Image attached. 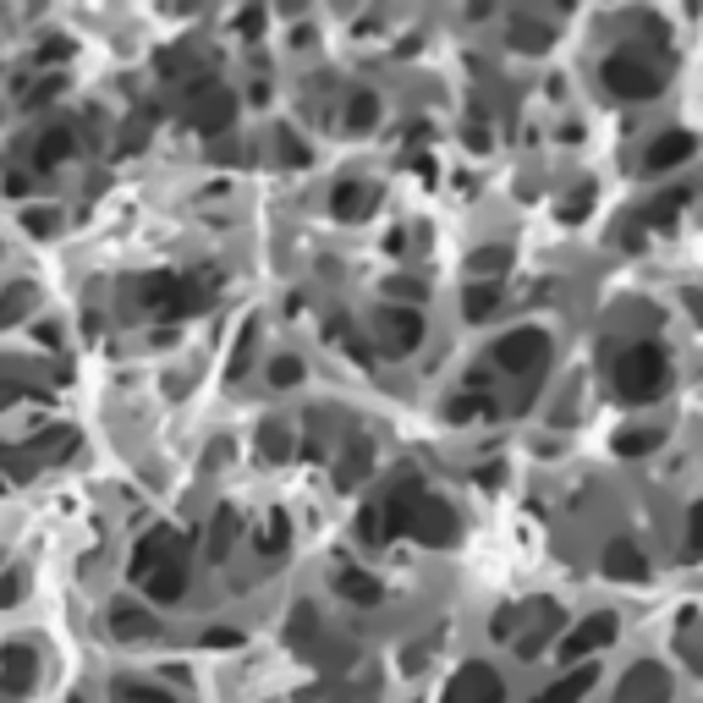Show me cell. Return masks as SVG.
<instances>
[{
    "instance_id": "38",
    "label": "cell",
    "mask_w": 703,
    "mask_h": 703,
    "mask_svg": "<svg viewBox=\"0 0 703 703\" xmlns=\"http://www.w3.org/2000/svg\"><path fill=\"white\" fill-rule=\"evenodd\" d=\"M358 528H364V539H369V544H380V539H385V517H380V506H369V511L358 517Z\"/></svg>"
},
{
    "instance_id": "15",
    "label": "cell",
    "mask_w": 703,
    "mask_h": 703,
    "mask_svg": "<svg viewBox=\"0 0 703 703\" xmlns=\"http://www.w3.org/2000/svg\"><path fill=\"white\" fill-rule=\"evenodd\" d=\"M165 555H176V533L171 528H154V533H143L138 539V550H132V583H143Z\"/></svg>"
},
{
    "instance_id": "27",
    "label": "cell",
    "mask_w": 703,
    "mask_h": 703,
    "mask_svg": "<svg viewBox=\"0 0 703 703\" xmlns=\"http://www.w3.org/2000/svg\"><path fill=\"white\" fill-rule=\"evenodd\" d=\"M231 539H237V511H215V522H209V561H226Z\"/></svg>"
},
{
    "instance_id": "4",
    "label": "cell",
    "mask_w": 703,
    "mask_h": 703,
    "mask_svg": "<svg viewBox=\"0 0 703 703\" xmlns=\"http://www.w3.org/2000/svg\"><path fill=\"white\" fill-rule=\"evenodd\" d=\"M599 78H604V89H610L615 100H654V94H659V72H654L643 56H632V50H615V56L599 67Z\"/></svg>"
},
{
    "instance_id": "9",
    "label": "cell",
    "mask_w": 703,
    "mask_h": 703,
    "mask_svg": "<svg viewBox=\"0 0 703 703\" xmlns=\"http://www.w3.org/2000/svg\"><path fill=\"white\" fill-rule=\"evenodd\" d=\"M440 703H506V681L489 665H468V670H457V681L446 687Z\"/></svg>"
},
{
    "instance_id": "8",
    "label": "cell",
    "mask_w": 703,
    "mask_h": 703,
    "mask_svg": "<svg viewBox=\"0 0 703 703\" xmlns=\"http://www.w3.org/2000/svg\"><path fill=\"white\" fill-rule=\"evenodd\" d=\"M604 643H615V615H583V621L561 637V659H566V665H583V659L599 654Z\"/></svg>"
},
{
    "instance_id": "26",
    "label": "cell",
    "mask_w": 703,
    "mask_h": 703,
    "mask_svg": "<svg viewBox=\"0 0 703 703\" xmlns=\"http://www.w3.org/2000/svg\"><path fill=\"white\" fill-rule=\"evenodd\" d=\"M506 264H511V247H500V242H495V247H479V253H473V280L484 286V280H495Z\"/></svg>"
},
{
    "instance_id": "31",
    "label": "cell",
    "mask_w": 703,
    "mask_h": 703,
    "mask_svg": "<svg viewBox=\"0 0 703 703\" xmlns=\"http://www.w3.org/2000/svg\"><path fill=\"white\" fill-rule=\"evenodd\" d=\"M23 226H28V237H56L61 231V215L56 209H23Z\"/></svg>"
},
{
    "instance_id": "21",
    "label": "cell",
    "mask_w": 703,
    "mask_h": 703,
    "mask_svg": "<svg viewBox=\"0 0 703 703\" xmlns=\"http://www.w3.org/2000/svg\"><path fill=\"white\" fill-rule=\"evenodd\" d=\"M380 122V100L369 94V89H352V100H346V127L352 132H369Z\"/></svg>"
},
{
    "instance_id": "2",
    "label": "cell",
    "mask_w": 703,
    "mask_h": 703,
    "mask_svg": "<svg viewBox=\"0 0 703 703\" xmlns=\"http://www.w3.org/2000/svg\"><path fill=\"white\" fill-rule=\"evenodd\" d=\"M665 380H670V364H665V346H654V341L626 346L610 364V385L621 402H654L665 391Z\"/></svg>"
},
{
    "instance_id": "33",
    "label": "cell",
    "mask_w": 703,
    "mask_h": 703,
    "mask_svg": "<svg viewBox=\"0 0 703 703\" xmlns=\"http://www.w3.org/2000/svg\"><path fill=\"white\" fill-rule=\"evenodd\" d=\"M654 446H659V435H654V429H626V435L615 440V451H621V457H643V451H654Z\"/></svg>"
},
{
    "instance_id": "17",
    "label": "cell",
    "mask_w": 703,
    "mask_h": 703,
    "mask_svg": "<svg viewBox=\"0 0 703 703\" xmlns=\"http://www.w3.org/2000/svg\"><path fill=\"white\" fill-rule=\"evenodd\" d=\"M692 149H698V143H692L687 132H665V138H654V143H648L643 165H648V171H670V165L692 160Z\"/></svg>"
},
{
    "instance_id": "41",
    "label": "cell",
    "mask_w": 703,
    "mask_h": 703,
    "mask_svg": "<svg viewBox=\"0 0 703 703\" xmlns=\"http://www.w3.org/2000/svg\"><path fill=\"white\" fill-rule=\"evenodd\" d=\"M28 187H34V182H28L23 171H7V193H12V198H28Z\"/></svg>"
},
{
    "instance_id": "18",
    "label": "cell",
    "mask_w": 703,
    "mask_h": 703,
    "mask_svg": "<svg viewBox=\"0 0 703 703\" xmlns=\"http://www.w3.org/2000/svg\"><path fill=\"white\" fill-rule=\"evenodd\" d=\"M72 451H78V429H45V435L34 440V451H23V457L39 468V462H67Z\"/></svg>"
},
{
    "instance_id": "11",
    "label": "cell",
    "mask_w": 703,
    "mask_h": 703,
    "mask_svg": "<svg viewBox=\"0 0 703 703\" xmlns=\"http://www.w3.org/2000/svg\"><path fill=\"white\" fill-rule=\"evenodd\" d=\"M138 588H143L149 599H160V604H176V599L187 593V561H182V550H176V555H165V561H160Z\"/></svg>"
},
{
    "instance_id": "42",
    "label": "cell",
    "mask_w": 703,
    "mask_h": 703,
    "mask_svg": "<svg viewBox=\"0 0 703 703\" xmlns=\"http://www.w3.org/2000/svg\"><path fill=\"white\" fill-rule=\"evenodd\" d=\"M204 643H209V648H231V643H242V637H237V632H220V626H215V632H204Z\"/></svg>"
},
{
    "instance_id": "29",
    "label": "cell",
    "mask_w": 703,
    "mask_h": 703,
    "mask_svg": "<svg viewBox=\"0 0 703 703\" xmlns=\"http://www.w3.org/2000/svg\"><path fill=\"white\" fill-rule=\"evenodd\" d=\"M253 544H258L264 555H280V550H286V517L275 511V517H269V522L258 528V539H253Z\"/></svg>"
},
{
    "instance_id": "44",
    "label": "cell",
    "mask_w": 703,
    "mask_h": 703,
    "mask_svg": "<svg viewBox=\"0 0 703 703\" xmlns=\"http://www.w3.org/2000/svg\"><path fill=\"white\" fill-rule=\"evenodd\" d=\"M418 291H424L418 280H391V297H418Z\"/></svg>"
},
{
    "instance_id": "19",
    "label": "cell",
    "mask_w": 703,
    "mask_h": 703,
    "mask_svg": "<svg viewBox=\"0 0 703 703\" xmlns=\"http://www.w3.org/2000/svg\"><path fill=\"white\" fill-rule=\"evenodd\" d=\"M369 204H374V193H369L364 182H341V187L330 193L335 220H358V215H369Z\"/></svg>"
},
{
    "instance_id": "7",
    "label": "cell",
    "mask_w": 703,
    "mask_h": 703,
    "mask_svg": "<svg viewBox=\"0 0 703 703\" xmlns=\"http://www.w3.org/2000/svg\"><path fill=\"white\" fill-rule=\"evenodd\" d=\"M34 681H39V654L28 643H7V654H0V703L28 698Z\"/></svg>"
},
{
    "instance_id": "16",
    "label": "cell",
    "mask_w": 703,
    "mask_h": 703,
    "mask_svg": "<svg viewBox=\"0 0 703 703\" xmlns=\"http://www.w3.org/2000/svg\"><path fill=\"white\" fill-rule=\"evenodd\" d=\"M604 572H610V577H621V583H643V577H648V561H643V550H637L632 539H610V550H604Z\"/></svg>"
},
{
    "instance_id": "3",
    "label": "cell",
    "mask_w": 703,
    "mask_h": 703,
    "mask_svg": "<svg viewBox=\"0 0 703 703\" xmlns=\"http://www.w3.org/2000/svg\"><path fill=\"white\" fill-rule=\"evenodd\" d=\"M143 302H149V313H154V319H187V313H198V308H204V286H198L193 275L154 269V275L143 280Z\"/></svg>"
},
{
    "instance_id": "34",
    "label": "cell",
    "mask_w": 703,
    "mask_h": 703,
    "mask_svg": "<svg viewBox=\"0 0 703 703\" xmlns=\"http://www.w3.org/2000/svg\"><path fill=\"white\" fill-rule=\"evenodd\" d=\"M116 692L132 698V703H171V692H160V687H149V681H127V676L116 681Z\"/></svg>"
},
{
    "instance_id": "28",
    "label": "cell",
    "mask_w": 703,
    "mask_h": 703,
    "mask_svg": "<svg viewBox=\"0 0 703 703\" xmlns=\"http://www.w3.org/2000/svg\"><path fill=\"white\" fill-rule=\"evenodd\" d=\"M302 374H308V369H302V358H291V352H280V358L269 364V385H275V391L302 385Z\"/></svg>"
},
{
    "instance_id": "30",
    "label": "cell",
    "mask_w": 703,
    "mask_h": 703,
    "mask_svg": "<svg viewBox=\"0 0 703 703\" xmlns=\"http://www.w3.org/2000/svg\"><path fill=\"white\" fill-rule=\"evenodd\" d=\"M364 473H369V446L352 440V451H346V462H341V484H358Z\"/></svg>"
},
{
    "instance_id": "40",
    "label": "cell",
    "mask_w": 703,
    "mask_h": 703,
    "mask_svg": "<svg viewBox=\"0 0 703 703\" xmlns=\"http://www.w3.org/2000/svg\"><path fill=\"white\" fill-rule=\"evenodd\" d=\"M313 604H297V615H291V637H313Z\"/></svg>"
},
{
    "instance_id": "37",
    "label": "cell",
    "mask_w": 703,
    "mask_h": 703,
    "mask_svg": "<svg viewBox=\"0 0 703 703\" xmlns=\"http://www.w3.org/2000/svg\"><path fill=\"white\" fill-rule=\"evenodd\" d=\"M687 555H703V500L687 511Z\"/></svg>"
},
{
    "instance_id": "35",
    "label": "cell",
    "mask_w": 703,
    "mask_h": 703,
    "mask_svg": "<svg viewBox=\"0 0 703 703\" xmlns=\"http://www.w3.org/2000/svg\"><path fill=\"white\" fill-rule=\"evenodd\" d=\"M23 593H28V577H23V566H12L7 577H0V610H12Z\"/></svg>"
},
{
    "instance_id": "36",
    "label": "cell",
    "mask_w": 703,
    "mask_h": 703,
    "mask_svg": "<svg viewBox=\"0 0 703 703\" xmlns=\"http://www.w3.org/2000/svg\"><path fill=\"white\" fill-rule=\"evenodd\" d=\"M681 204H687V187H676V193H665V198H659V204L648 209V220H654V226L665 231V226L676 220V209H681Z\"/></svg>"
},
{
    "instance_id": "5",
    "label": "cell",
    "mask_w": 703,
    "mask_h": 703,
    "mask_svg": "<svg viewBox=\"0 0 703 703\" xmlns=\"http://www.w3.org/2000/svg\"><path fill=\"white\" fill-rule=\"evenodd\" d=\"M231 116H237V94L220 89L215 78H204V83L187 89V122H193L198 132H226Z\"/></svg>"
},
{
    "instance_id": "12",
    "label": "cell",
    "mask_w": 703,
    "mask_h": 703,
    "mask_svg": "<svg viewBox=\"0 0 703 703\" xmlns=\"http://www.w3.org/2000/svg\"><path fill=\"white\" fill-rule=\"evenodd\" d=\"M665 670L659 665H632L615 687V703H665Z\"/></svg>"
},
{
    "instance_id": "23",
    "label": "cell",
    "mask_w": 703,
    "mask_h": 703,
    "mask_svg": "<svg viewBox=\"0 0 703 703\" xmlns=\"http://www.w3.org/2000/svg\"><path fill=\"white\" fill-rule=\"evenodd\" d=\"M511 45L528 50V56H544V50H550V28L533 23V18H511Z\"/></svg>"
},
{
    "instance_id": "22",
    "label": "cell",
    "mask_w": 703,
    "mask_h": 703,
    "mask_svg": "<svg viewBox=\"0 0 703 703\" xmlns=\"http://www.w3.org/2000/svg\"><path fill=\"white\" fill-rule=\"evenodd\" d=\"M335 593L352 599V604H380V583L364 577V572H341V577H335Z\"/></svg>"
},
{
    "instance_id": "20",
    "label": "cell",
    "mask_w": 703,
    "mask_h": 703,
    "mask_svg": "<svg viewBox=\"0 0 703 703\" xmlns=\"http://www.w3.org/2000/svg\"><path fill=\"white\" fill-rule=\"evenodd\" d=\"M593 687V665H577V676H561V681H550L533 703H577L583 692Z\"/></svg>"
},
{
    "instance_id": "25",
    "label": "cell",
    "mask_w": 703,
    "mask_h": 703,
    "mask_svg": "<svg viewBox=\"0 0 703 703\" xmlns=\"http://www.w3.org/2000/svg\"><path fill=\"white\" fill-rule=\"evenodd\" d=\"M39 297H34V286H7L0 291V324H18V319H28V308H34Z\"/></svg>"
},
{
    "instance_id": "24",
    "label": "cell",
    "mask_w": 703,
    "mask_h": 703,
    "mask_svg": "<svg viewBox=\"0 0 703 703\" xmlns=\"http://www.w3.org/2000/svg\"><path fill=\"white\" fill-rule=\"evenodd\" d=\"M495 308H500V291L495 286H468V297H462V313L473 319V324H484V319H495Z\"/></svg>"
},
{
    "instance_id": "43",
    "label": "cell",
    "mask_w": 703,
    "mask_h": 703,
    "mask_svg": "<svg viewBox=\"0 0 703 703\" xmlns=\"http://www.w3.org/2000/svg\"><path fill=\"white\" fill-rule=\"evenodd\" d=\"M56 89H61V78H50V83H39V94H28V105H45V100H56Z\"/></svg>"
},
{
    "instance_id": "45",
    "label": "cell",
    "mask_w": 703,
    "mask_h": 703,
    "mask_svg": "<svg viewBox=\"0 0 703 703\" xmlns=\"http://www.w3.org/2000/svg\"><path fill=\"white\" fill-rule=\"evenodd\" d=\"M687 308H692V319L703 324V291H687Z\"/></svg>"
},
{
    "instance_id": "10",
    "label": "cell",
    "mask_w": 703,
    "mask_h": 703,
    "mask_svg": "<svg viewBox=\"0 0 703 703\" xmlns=\"http://www.w3.org/2000/svg\"><path fill=\"white\" fill-rule=\"evenodd\" d=\"M424 341V313H413V308H391V313H380V346L391 352V358H407V352Z\"/></svg>"
},
{
    "instance_id": "13",
    "label": "cell",
    "mask_w": 703,
    "mask_h": 703,
    "mask_svg": "<svg viewBox=\"0 0 703 703\" xmlns=\"http://www.w3.org/2000/svg\"><path fill=\"white\" fill-rule=\"evenodd\" d=\"M105 621H111V637H122V643H143V637H154V632H160V621H154L149 610L127 604V599H122V604H111V615H105Z\"/></svg>"
},
{
    "instance_id": "6",
    "label": "cell",
    "mask_w": 703,
    "mask_h": 703,
    "mask_svg": "<svg viewBox=\"0 0 703 703\" xmlns=\"http://www.w3.org/2000/svg\"><path fill=\"white\" fill-rule=\"evenodd\" d=\"M544 358H550V335L544 330H511V335L495 341V364L506 374H539Z\"/></svg>"
},
{
    "instance_id": "39",
    "label": "cell",
    "mask_w": 703,
    "mask_h": 703,
    "mask_svg": "<svg viewBox=\"0 0 703 703\" xmlns=\"http://www.w3.org/2000/svg\"><path fill=\"white\" fill-rule=\"evenodd\" d=\"M280 160H286V165H308V149H302L291 132H280Z\"/></svg>"
},
{
    "instance_id": "32",
    "label": "cell",
    "mask_w": 703,
    "mask_h": 703,
    "mask_svg": "<svg viewBox=\"0 0 703 703\" xmlns=\"http://www.w3.org/2000/svg\"><path fill=\"white\" fill-rule=\"evenodd\" d=\"M258 451H264L269 462H280V457L291 451V435H286L280 424H264V435H258Z\"/></svg>"
},
{
    "instance_id": "14",
    "label": "cell",
    "mask_w": 703,
    "mask_h": 703,
    "mask_svg": "<svg viewBox=\"0 0 703 703\" xmlns=\"http://www.w3.org/2000/svg\"><path fill=\"white\" fill-rule=\"evenodd\" d=\"M72 154H78V132H72V127H45L39 143H34V165H39V171H56V165H67Z\"/></svg>"
},
{
    "instance_id": "1",
    "label": "cell",
    "mask_w": 703,
    "mask_h": 703,
    "mask_svg": "<svg viewBox=\"0 0 703 703\" xmlns=\"http://www.w3.org/2000/svg\"><path fill=\"white\" fill-rule=\"evenodd\" d=\"M380 517H385V533H407L418 544H451L457 539V511L418 484H396L391 500L380 506Z\"/></svg>"
}]
</instances>
